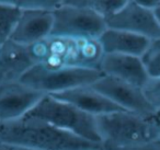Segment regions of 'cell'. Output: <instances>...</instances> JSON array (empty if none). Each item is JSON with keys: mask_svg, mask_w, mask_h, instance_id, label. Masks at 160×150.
<instances>
[{"mask_svg": "<svg viewBox=\"0 0 160 150\" xmlns=\"http://www.w3.org/2000/svg\"><path fill=\"white\" fill-rule=\"evenodd\" d=\"M139 58L149 78H160V38L150 40Z\"/></svg>", "mask_w": 160, "mask_h": 150, "instance_id": "obj_16", "label": "cell"}, {"mask_svg": "<svg viewBox=\"0 0 160 150\" xmlns=\"http://www.w3.org/2000/svg\"><path fill=\"white\" fill-rule=\"evenodd\" d=\"M105 23L108 29L137 34L149 40L160 38V27L152 10L140 6L137 0H126L124 7L108 18Z\"/></svg>", "mask_w": 160, "mask_h": 150, "instance_id": "obj_6", "label": "cell"}, {"mask_svg": "<svg viewBox=\"0 0 160 150\" xmlns=\"http://www.w3.org/2000/svg\"><path fill=\"white\" fill-rule=\"evenodd\" d=\"M54 22L53 11L49 10H22L10 41L22 46H31L47 38Z\"/></svg>", "mask_w": 160, "mask_h": 150, "instance_id": "obj_9", "label": "cell"}, {"mask_svg": "<svg viewBox=\"0 0 160 150\" xmlns=\"http://www.w3.org/2000/svg\"><path fill=\"white\" fill-rule=\"evenodd\" d=\"M96 119L104 150L124 149L160 139V123L156 116L123 111L100 115Z\"/></svg>", "mask_w": 160, "mask_h": 150, "instance_id": "obj_2", "label": "cell"}, {"mask_svg": "<svg viewBox=\"0 0 160 150\" xmlns=\"http://www.w3.org/2000/svg\"><path fill=\"white\" fill-rule=\"evenodd\" d=\"M0 142L35 150H104L102 143L86 140L48 123L31 118L0 123Z\"/></svg>", "mask_w": 160, "mask_h": 150, "instance_id": "obj_1", "label": "cell"}, {"mask_svg": "<svg viewBox=\"0 0 160 150\" xmlns=\"http://www.w3.org/2000/svg\"><path fill=\"white\" fill-rule=\"evenodd\" d=\"M34 65L28 47L9 40L0 46V83L20 81Z\"/></svg>", "mask_w": 160, "mask_h": 150, "instance_id": "obj_12", "label": "cell"}, {"mask_svg": "<svg viewBox=\"0 0 160 150\" xmlns=\"http://www.w3.org/2000/svg\"><path fill=\"white\" fill-rule=\"evenodd\" d=\"M152 12H153V16H155V18H156V21H157V23L160 27V2H159V5L152 10Z\"/></svg>", "mask_w": 160, "mask_h": 150, "instance_id": "obj_22", "label": "cell"}, {"mask_svg": "<svg viewBox=\"0 0 160 150\" xmlns=\"http://www.w3.org/2000/svg\"><path fill=\"white\" fill-rule=\"evenodd\" d=\"M99 70L104 76L116 78L142 89L149 79L139 57L122 54H104Z\"/></svg>", "mask_w": 160, "mask_h": 150, "instance_id": "obj_10", "label": "cell"}, {"mask_svg": "<svg viewBox=\"0 0 160 150\" xmlns=\"http://www.w3.org/2000/svg\"><path fill=\"white\" fill-rule=\"evenodd\" d=\"M142 92L155 112L160 111V78H149L142 86Z\"/></svg>", "mask_w": 160, "mask_h": 150, "instance_id": "obj_18", "label": "cell"}, {"mask_svg": "<svg viewBox=\"0 0 160 150\" xmlns=\"http://www.w3.org/2000/svg\"><path fill=\"white\" fill-rule=\"evenodd\" d=\"M22 10L9 0L0 1V46L10 40Z\"/></svg>", "mask_w": 160, "mask_h": 150, "instance_id": "obj_15", "label": "cell"}, {"mask_svg": "<svg viewBox=\"0 0 160 150\" xmlns=\"http://www.w3.org/2000/svg\"><path fill=\"white\" fill-rule=\"evenodd\" d=\"M44 95L20 81L0 83V123L24 117Z\"/></svg>", "mask_w": 160, "mask_h": 150, "instance_id": "obj_8", "label": "cell"}, {"mask_svg": "<svg viewBox=\"0 0 160 150\" xmlns=\"http://www.w3.org/2000/svg\"><path fill=\"white\" fill-rule=\"evenodd\" d=\"M21 10H49L54 11L62 3V0H12Z\"/></svg>", "mask_w": 160, "mask_h": 150, "instance_id": "obj_19", "label": "cell"}, {"mask_svg": "<svg viewBox=\"0 0 160 150\" xmlns=\"http://www.w3.org/2000/svg\"><path fill=\"white\" fill-rule=\"evenodd\" d=\"M48 95H52L60 101L67 102L79 110L96 117L100 115L110 114V113L125 111L112 101H110L100 92L96 91L91 86L79 87V88Z\"/></svg>", "mask_w": 160, "mask_h": 150, "instance_id": "obj_11", "label": "cell"}, {"mask_svg": "<svg viewBox=\"0 0 160 150\" xmlns=\"http://www.w3.org/2000/svg\"><path fill=\"white\" fill-rule=\"evenodd\" d=\"M91 87L127 112L148 117L156 116L155 110L149 105L138 87L109 76H103Z\"/></svg>", "mask_w": 160, "mask_h": 150, "instance_id": "obj_7", "label": "cell"}, {"mask_svg": "<svg viewBox=\"0 0 160 150\" xmlns=\"http://www.w3.org/2000/svg\"><path fill=\"white\" fill-rule=\"evenodd\" d=\"M103 55L104 53L98 40L75 41V51L71 66L99 70Z\"/></svg>", "mask_w": 160, "mask_h": 150, "instance_id": "obj_14", "label": "cell"}, {"mask_svg": "<svg viewBox=\"0 0 160 150\" xmlns=\"http://www.w3.org/2000/svg\"><path fill=\"white\" fill-rule=\"evenodd\" d=\"M126 0H88V7L96 11L104 20L120 11Z\"/></svg>", "mask_w": 160, "mask_h": 150, "instance_id": "obj_17", "label": "cell"}, {"mask_svg": "<svg viewBox=\"0 0 160 150\" xmlns=\"http://www.w3.org/2000/svg\"><path fill=\"white\" fill-rule=\"evenodd\" d=\"M104 54H122L140 57L150 40L137 34L107 29L98 38Z\"/></svg>", "mask_w": 160, "mask_h": 150, "instance_id": "obj_13", "label": "cell"}, {"mask_svg": "<svg viewBox=\"0 0 160 150\" xmlns=\"http://www.w3.org/2000/svg\"><path fill=\"white\" fill-rule=\"evenodd\" d=\"M0 150H35V149H32V148H29V147H24V146L0 142Z\"/></svg>", "mask_w": 160, "mask_h": 150, "instance_id": "obj_21", "label": "cell"}, {"mask_svg": "<svg viewBox=\"0 0 160 150\" xmlns=\"http://www.w3.org/2000/svg\"><path fill=\"white\" fill-rule=\"evenodd\" d=\"M49 38L68 40H98L108 29L105 20L88 7V0L62 1L53 11Z\"/></svg>", "mask_w": 160, "mask_h": 150, "instance_id": "obj_4", "label": "cell"}, {"mask_svg": "<svg viewBox=\"0 0 160 150\" xmlns=\"http://www.w3.org/2000/svg\"><path fill=\"white\" fill-rule=\"evenodd\" d=\"M22 118L45 122L86 140L101 143L96 116H92L67 102L55 99L52 95H44Z\"/></svg>", "mask_w": 160, "mask_h": 150, "instance_id": "obj_3", "label": "cell"}, {"mask_svg": "<svg viewBox=\"0 0 160 150\" xmlns=\"http://www.w3.org/2000/svg\"><path fill=\"white\" fill-rule=\"evenodd\" d=\"M104 76L100 70L77 66L35 64L20 82L44 94H55L79 87L91 86Z\"/></svg>", "mask_w": 160, "mask_h": 150, "instance_id": "obj_5", "label": "cell"}, {"mask_svg": "<svg viewBox=\"0 0 160 150\" xmlns=\"http://www.w3.org/2000/svg\"><path fill=\"white\" fill-rule=\"evenodd\" d=\"M118 150H160V139L144 143V145L135 146V147H129V148H124V149H118Z\"/></svg>", "mask_w": 160, "mask_h": 150, "instance_id": "obj_20", "label": "cell"}]
</instances>
